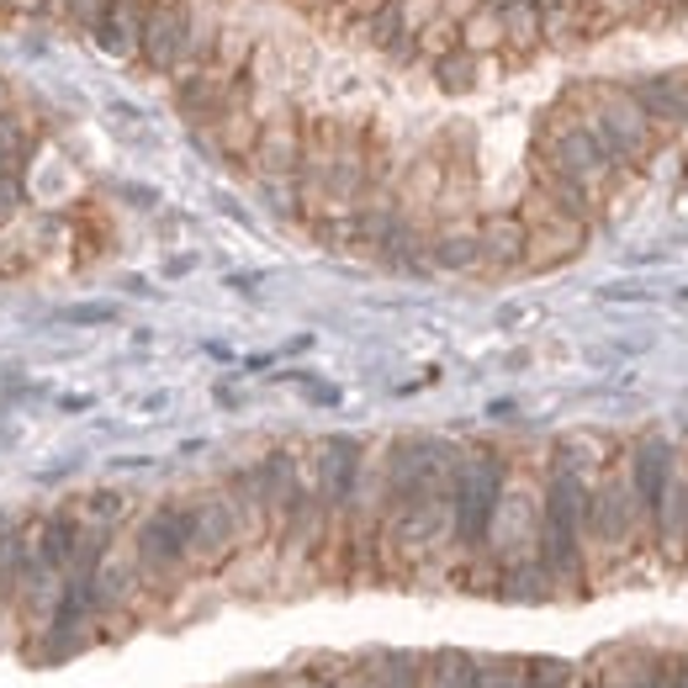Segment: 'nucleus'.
Wrapping results in <instances>:
<instances>
[{
  "mask_svg": "<svg viewBox=\"0 0 688 688\" xmlns=\"http://www.w3.org/2000/svg\"><path fill=\"white\" fill-rule=\"evenodd\" d=\"M59 318L75 328H96V324H117V302H70L59 308Z\"/></svg>",
  "mask_w": 688,
  "mask_h": 688,
  "instance_id": "nucleus-12",
  "label": "nucleus"
},
{
  "mask_svg": "<svg viewBox=\"0 0 688 688\" xmlns=\"http://www.w3.org/2000/svg\"><path fill=\"white\" fill-rule=\"evenodd\" d=\"M90 403H96V398H85V392H70V398H59V413H85Z\"/></svg>",
  "mask_w": 688,
  "mask_h": 688,
  "instance_id": "nucleus-14",
  "label": "nucleus"
},
{
  "mask_svg": "<svg viewBox=\"0 0 688 688\" xmlns=\"http://www.w3.org/2000/svg\"><path fill=\"white\" fill-rule=\"evenodd\" d=\"M202 27V11L197 0H149L143 11V27H138V53H133V70L154 75V80H170L186 59V48Z\"/></svg>",
  "mask_w": 688,
  "mask_h": 688,
  "instance_id": "nucleus-5",
  "label": "nucleus"
},
{
  "mask_svg": "<svg viewBox=\"0 0 688 688\" xmlns=\"http://www.w3.org/2000/svg\"><path fill=\"white\" fill-rule=\"evenodd\" d=\"M127 551L143 583V599H175L197 572H191V520H186V498H160L154 509H143L127 529Z\"/></svg>",
  "mask_w": 688,
  "mask_h": 688,
  "instance_id": "nucleus-3",
  "label": "nucleus"
},
{
  "mask_svg": "<svg viewBox=\"0 0 688 688\" xmlns=\"http://www.w3.org/2000/svg\"><path fill=\"white\" fill-rule=\"evenodd\" d=\"M520 217H525V271L529 276H540V271H562V265H572L583 249H588V239H593V228H583V223H572L567 212H556V207L546 202L540 191H529L520 197V207H514Z\"/></svg>",
  "mask_w": 688,
  "mask_h": 688,
  "instance_id": "nucleus-6",
  "label": "nucleus"
},
{
  "mask_svg": "<svg viewBox=\"0 0 688 688\" xmlns=\"http://www.w3.org/2000/svg\"><path fill=\"white\" fill-rule=\"evenodd\" d=\"M143 11H149V0H101V11L90 16V27H85L80 38L90 42L107 64H133Z\"/></svg>",
  "mask_w": 688,
  "mask_h": 688,
  "instance_id": "nucleus-7",
  "label": "nucleus"
},
{
  "mask_svg": "<svg viewBox=\"0 0 688 688\" xmlns=\"http://www.w3.org/2000/svg\"><path fill=\"white\" fill-rule=\"evenodd\" d=\"M424 260L429 271L446 276H477L483 271V249H477V223H440L424 234Z\"/></svg>",
  "mask_w": 688,
  "mask_h": 688,
  "instance_id": "nucleus-9",
  "label": "nucleus"
},
{
  "mask_svg": "<svg viewBox=\"0 0 688 688\" xmlns=\"http://www.w3.org/2000/svg\"><path fill=\"white\" fill-rule=\"evenodd\" d=\"M424 688H487V673L472 651H435L424 656Z\"/></svg>",
  "mask_w": 688,
  "mask_h": 688,
  "instance_id": "nucleus-11",
  "label": "nucleus"
},
{
  "mask_svg": "<svg viewBox=\"0 0 688 688\" xmlns=\"http://www.w3.org/2000/svg\"><path fill=\"white\" fill-rule=\"evenodd\" d=\"M96 11H101V0H64V11H59V27H75V33H85Z\"/></svg>",
  "mask_w": 688,
  "mask_h": 688,
  "instance_id": "nucleus-13",
  "label": "nucleus"
},
{
  "mask_svg": "<svg viewBox=\"0 0 688 688\" xmlns=\"http://www.w3.org/2000/svg\"><path fill=\"white\" fill-rule=\"evenodd\" d=\"M186 520H191V572L197 577H212V572H223L234 556L249 551L239 514H234V503H228L223 487L191 492L186 498Z\"/></svg>",
  "mask_w": 688,
  "mask_h": 688,
  "instance_id": "nucleus-4",
  "label": "nucleus"
},
{
  "mask_svg": "<svg viewBox=\"0 0 688 688\" xmlns=\"http://www.w3.org/2000/svg\"><path fill=\"white\" fill-rule=\"evenodd\" d=\"M525 217L509 207V212H492L477 223V249H483V271L477 276H514L525 271Z\"/></svg>",
  "mask_w": 688,
  "mask_h": 688,
  "instance_id": "nucleus-8",
  "label": "nucleus"
},
{
  "mask_svg": "<svg viewBox=\"0 0 688 688\" xmlns=\"http://www.w3.org/2000/svg\"><path fill=\"white\" fill-rule=\"evenodd\" d=\"M5 112H16V90L0 80V117H5Z\"/></svg>",
  "mask_w": 688,
  "mask_h": 688,
  "instance_id": "nucleus-15",
  "label": "nucleus"
},
{
  "mask_svg": "<svg viewBox=\"0 0 688 688\" xmlns=\"http://www.w3.org/2000/svg\"><path fill=\"white\" fill-rule=\"evenodd\" d=\"M593 455L604 446H588L583 435H567L546 450L540 466V529H535V562L546 572L556 599H588L593 593V567H588V477H593Z\"/></svg>",
  "mask_w": 688,
  "mask_h": 688,
  "instance_id": "nucleus-1",
  "label": "nucleus"
},
{
  "mask_svg": "<svg viewBox=\"0 0 688 688\" xmlns=\"http://www.w3.org/2000/svg\"><path fill=\"white\" fill-rule=\"evenodd\" d=\"M0 625H16V620H11V614H5V609H0Z\"/></svg>",
  "mask_w": 688,
  "mask_h": 688,
  "instance_id": "nucleus-16",
  "label": "nucleus"
},
{
  "mask_svg": "<svg viewBox=\"0 0 688 688\" xmlns=\"http://www.w3.org/2000/svg\"><path fill=\"white\" fill-rule=\"evenodd\" d=\"M483 70H487L483 59H472L455 38L424 59V75H429V85H435L440 96H472V90L483 85Z\"/></svg>",
  "mask_w": 688,
  "mask_h": 688,
  "instance_id": "nucleus-10",
  "label": "nucleus"
},
{
  "mask_svg": "<svg viewBox=\"0 0 688 688\" xmlns=\"http://www.w3.org/2000/svg\"><path fill=\"white\" fill-rule=\"evenodd\" d=\"M514 477V455L492 440H472L455 450V477H450V551L461 567H487V535L498 520L503 487Z\"/></svg>",
  "mask_w": 688,
  "mask_h": 688,
  "instance_id": "nucleus-2",
  "label": "nucleus"
}]
</instances>
